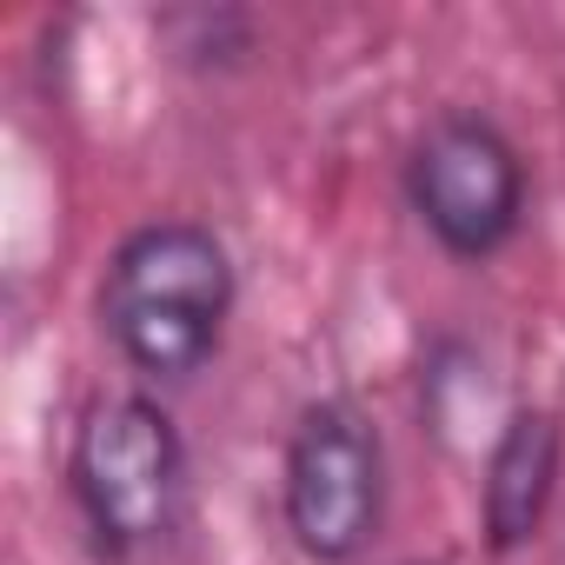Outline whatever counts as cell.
Instances as JSON below:
<instances>
[{"label": "cell", "instance_id": "6da1fadb", "mask_svg": "<svg viewBox=\"0 0 565 565\" xmlns=\"http://www.w3.org/2000/svg\"><path fill=\"white\" fill-rule=\"evenodd\" d=\"M239 279H233V253L213 226L200 220H147L134 226L100 273V333L107 347L153 386H180L193 380L233 320Z\"/></svg>", "mask_w": 565, "mask_h": 565}, {"label": "cell", "instance_id": "7a4b0ae2", "mask_svg": "<svg viewBox=\"0 0 565 565\" xmlns=\"http://www.w3.org/2000/svg\"><path fill=\"white\" fill-rule=\"evenodd\" d=\"M67 492L107 565L160 552L186 519V439L153 393H100L67 446Z\"/></svg>", "mask_w": 565, "mask_h": 565}, {"label": "cell", "instance_id": "3957f363", "mask_svg": "<svg viewBox=\"0 0 565 565\" xmlns=\"http://www.w3.org/2000/svg\"><path fill=\"white\" fill-rule=\"evenodd\" d=\"M279 512L313 565H360L386 525V439L347 393L300 406L279 466Z\"/></svg>", "mask_w": 565, "mask_h": 565}, {"label": "cell", "instance_id": "277c9868", "mask_svg": "<svg viewBox=\"0 0 565 565\" xmlns=\"http://www.w3.org/2000/svg\"><path fill=\"white\" fill-rule=\"evenodd\" d=\"M406 200L452 259L479 266L525 226V153L486 114H439L406 153Z\"/></svg>", "mask_w": 565, "mask_h": 565}, {"label": "cell", "instance_id": "5b68a950", "mask_svg": "<svg viewBox=\"0 0 565 565\" xmlns=\"http://www.w3.org/2000/svg\"><path fill=\"white\" fill-rule=\"evenodd\" d=\"M565 466V426L552 406H512V419L492 433L479 466V525L492 552H519L539 539L552 492Z\"/></svg>", "mask_w": 565, "mask_h": 565}, {"label": "cell", "instance_id": "8992f818", "mask_svg": "<svg viewBox=\"0 0 565 565\" xmlns=\"http://www.w3.org/2000/svg\"><path fill=\"white\" fill-rule=\"evenodd\" d=\"M160 34L173 41V61L180 67H200V74H226L253 54V21L246 14H167Z\"/></svg>", "mask_w": 565, "mask_h": 565}, {"label": "cell", "instance_id": "52a82bcc", "mask_svg": "<svg viewBox=\"0 0 565 565\" xmlns=\"http://www.w3.org/2000/svg\"><path fill=\"white\" fill-rule=\"evenodd\" d=\"M393 565H433V558H393Z\"/></svg>", "mask_w": 565, "mask_h": 565}]
</instances>
